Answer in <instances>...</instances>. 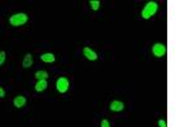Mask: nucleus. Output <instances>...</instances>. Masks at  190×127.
Here are the masks:
<instances>
[{
  "mask_svg": "<svg viewBox=\"0 0 190 127\" xmlns=\"http://www.w3.org/2000/svg\"><path fill=\"white\" fill-rule=\"evenodd\" d=\"M90 6H91V9L93 10H98L99 9V5H100V2L99 0H90Z\"/></svg>",
  "mask_w": 190,
  "mask_h": 127,
  "instance_id": "nucleus-12",
  "label": "nucleus"
},
{
  "mask_svg": "<svg viewBox=\"0 0 190 127\" xmlns=\"http://www.w3.org/2000/svg\"><path fill=\"white\" fill-rule=\"evenodd\" d=\"M152 54H154L156 57H162L166 54V46L164 43H156L154 47H152Z\"/></svg>",
  "mask_w": 190,
  "mask_h": 127,
  "instance_id": "nucleus-3",
  "label": "nucleus"
},
{
  "mask_svg": "<svg viewBox=\"0 0 190 127\" xmlns=\"http://www.w3.org/2000/svg\"><path fill=\"white\" fill-rule=\"evenodd\" d=\"M28 21V15L24 14V13H17L14 15L10 17L9 19V23H10L13 27H19V26H23Z\"/></svg>",
  "mask_w": 190,
  "mask_h": 127,
  "instance_id": "nucleus-1",
  "label": "nucleus"
},
{
  "mask_svg": "<svg viewBox=\"0 0 190 127\" xmlns=\"http://www.w3.org/2000/svg\"><path fill=\"white\" fill-rule=\"evenodd\" d=\"M47 76H48V73H47V71H43V70L36 73V77H37L38 80H46Z\"/></svg>",
  "mask_w": 190,
  "mask_h": 127,
  "instance_id": "nucleus-11",
  "label": "nucleus"
},
{
  "mask_svg": "<svg viewBox=\"0 0 190 127\" xmlns=\"http://www.w3.org/2000/svg\"><path fill=\"white\" fill-rule=\"evenodd\" d=\"M4 97H5V90L3 88H0V98H4Z\"/></svg>",
  "mask_w": 190,
  "mask_h": 127,
  "instance_id": "nucleus-16",
  "label": "nucleus"
},
{
  "mask_svg": "<svg viewBox=\"0 0 190 127\" xmlns=\"http://www.w3.org/2000/svg\"><path fill=\"white\" fill-rule=\"evenodd\" d=\"M158 126L160 127H166V121L165 120H160L158 121Z\"/></svg>",
  "mask_w": 190,
  "mask_h": 127,
  "instance_id": "nucleus-15",
  "label": "nucleus"
},
{
  "mask_svg": "<svg viewBox=\"0 0 190 127\" xmlns=\"http://www.w3.org/2000/svg\"><path fill=\"white\" fill-rule=\"evenodd\" d=\"M84 56L86 57L88 60H93V61L98 58V55L95 54V52L91 50V48H89V47H85V48H84Z\"/></svg>",
  "mask_w": 190,
  "mask_h": 127,
  "instance_id": "nucleus-5",
  "label": "nucleus"
},
{
  "mask_svg": "<svg viewBox=\"0 0 190 127\" xmlns=\"http://www.w3.org/2000/svg\"><path fill=\"white\" fill-rule=\"evenodd\" d=\"M157 12V3L155 2H150L145 5V8L142 9V18L148 19Z\"/></svg>",
  "mask_w": 190,
  "mask_h": 127,
  "instance_id": "nucleus-2",
  "label": "nucleus"
},
{
  "mask_svg": "<svg viewBox=\"0 0 190 127\" xmlns=\"http://www.w3.org/2000/svg\"><path fill=\"white\" fill-rule=\"evenodd\" d=\"M100 127H110L109 121H108V120H103L101 123H100Z\"/></svg>",
  "mask_w": 190,
  "mask_h": 127,
  "instance_id": "nucleus-14",
  "label": "nucleus"
},
{
  "mask_svg": "<svg viewBox=\"0 0 190 127\" xmlns=\"http://www.w3.org/2000/svg\"><path fill=\"white\" fill-rule=\"evenodd\" d=\"M56 88H57V90H59L60 93L67 92V89H69V80L66 79V77H60V79L57 80V83H56Z\"/></svg>",
  "mask_w": 190,
  "mask_h": 127,
  "instance_id": "nucleus-4",
  "label": "nucleus"
},
{
  "mask_svg": "<svg viewBox=\"0 0 190 127\" xmlns=\"http://www.w3.org/2000/svg\"><path fill=\"white\" fill-rule=\"evenodd\" d=\"M25 102H27V99H25V97H23V95H18V97H15L14 98V105L17 107V108H22V107H24V104H25Z\"/></svg>",
  "mask_w": 190,
  "mask_h": 127,
  "instance_id": "nucleus-7",
  "label": "nucleus"
},
{
  "mask_svg": "<svg viewBox=\"0 0 190 127\" xmlns=\"http://www.w3.org/2000/svg\"><path fill=\"white\" fill-rule=\"evenodd\" d=\"M5 61V52L4 51H0V65H3Z\"/></svg>",
  "mask_w": 190,
  "mask_h": 127,
  "instance_id": "nucleus-13",
  "label": "nucleus"
},
{
  "mask_svg": "<svg viewBox=\"0 0 190 127\" xmlns=\"http://www.w3.org/2000/svg\"><path fill=\"white\" fill-rule=\"evenodd\" d=\"M47 85H48V84H47L46 80H38L37 84H36V90L37 92H43L47 88Z\"/></svg>",
  "mask_w": 190,
  "mask_h": 127,
  "instance_id": "nucleus-10",
  "label": "nucleus"
},
{
  "mask_svg": "<svg viewBox=\"0 0 190 127\" xmlns=\"http://www.w3.org/2000/svg\"><path fill=\"white\" fill-rule=\"evenodd\" d=\"M32 64H33V56L31 54H27L24 56V60H23V67H25V69L27 67H31Z\"/></svg>",
  "mask_w": 190,
  "mask_h": 127,
  "instance_id": "nucleus-9",
  "label": "nucleus"
},
{
  "mask_svg": "<svg viewBox=\"0 0 190 127\" xmlns=\"http://www.w3.org/2000/svg\"><path fill=\"white\" fill-rule=\"evenodd\" d=\"M110 109L114 111V112H120V111L124 109V104H123L122 102H119V101H113L110 103Z\"/></svg>",
  "mask_w": 190,
  "mask_h": 127,
  "instance_id": "nucleus-6",
  "label": "nucleus"
},
{
  "mask_svg": "<svg viewBox=\"0 0 190 127\" xmlns=\"http://www.w3.org/2000/svg\"><path fill=\"white\" fill-rule=\"evenodd\" d=\"M41 60H42L43 62L51 64V62H53V61L56 60V57H55L53 54H43V55L41 56Z\"/></svg>",
  "mask_w": 190,
  "mask_h": 127,
  "instance_id": "nucleus-8",
  "label": "nucleus"
}]
</instances>
